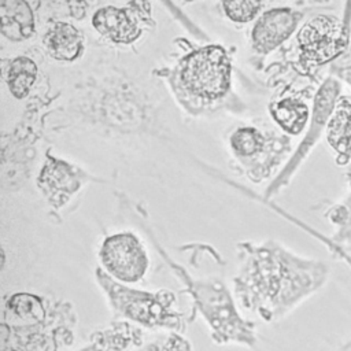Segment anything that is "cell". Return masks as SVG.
I'll use <instances>...</instances> for the list:
<instances>
[{
    "mask_svg": "<svg viewBox=\"0 0 351 351\" xmlns=\"http://www.w3.org/2000/svg\"><path fill=\"white\" fill-rule=\"evenodd\" d=\"M143 344V330L129 321H117L90 333L78 351H128Z\"/></svg>",
    "mask_w": 351,
    "mask_h": 351,
    "instance_id": "cell-13",
    "label": "cell"
},
{
    "mask_svg": "<svg viewBox=\"0 0 351 351\" xmlns=\"http://www.w3.org/2000/svg\"><path fill=\"white\" fill-rule=\"evenodd\" d=\"M271 117L276 123L289 134H299L311 119L307 103L299 97H284L271 106Z\"/></svg>",
    "mask_w": 351,
    "mask_h": 351,
    "instance_id": "cell-17",
    "label": "cell"
},
{
    "mask_svg": "<svg viewBox=\"0 0 351 351\" xmlns=\"http://www.w3.org/2000/svg\"><path fill=\"white\" fill-rule=\"evenodd\" d=\"M326 262L304 258L281 245L259 248L236 278L240 303L270 322L282 318L329 278Z\"/></svg>",
    "mask_w": 351,
    "mask_h": 351,
    "instance_id": "cell-1",
    "label": "cell"
},
{
    "mask_svg": "<svg viewBox=\"0 0 351 351\" xmlns=\"http://www.w3.org/2000/svg\"><path fill=\"white\" fill-rule=\"evenodd\" d=\"M329 75L336 77L343 85H347L351 90V43L347 51L330 64Z\"/></svg>",
    "mask_w": 351,
    "mask_h": 351,
    "instance_id": "cell-22",
    "label": "cell"
},
{
    "mask_svg": "<svg viewBox=\"0 0 351 351\" xmlns=\"http://www.w3.org/2000/svg\"><path fill=\"white\" fill-rule=\"evenodd\" d=\"M263 4L259 1H223L225 14L234 22L245 23L251 21Z\"/></svg>",
    "mask_w": 351,
    "mask_h": 351,
    "instance_id": "cell-20",
    "label": "cell"
},
{
    "mask_svg": "<svg viewBox=\"0 0 351 351\" xmlns=\"http://www.w3.org/2000/svg\"><path fill=\"white\" fill-rule=\"evenodd\" d=\"M346 193L332 203L324 214L335 230L330 240L340 250L351 248V165L346 167Z\"/></svg>",
    "mask_w": 351,
    "mask_h": 351,
    "instance_id": "cell-16",
    "label": "cell"
},
{
    "mask_svg": "<svg viewBox=\"0 0 351 351\" xmlns=\"http://www.w3.org/2000/svg\"><path fill=\"white\" fill-rule=\"evenodd\" d=\"M78 170L71 165L48 158L38 177V186L53 206L63 204L80 186Z\"/></svg>",
    "mask_w": 351,
    "mask_h": 351,
    "instance_id": "cell-12",
    "label": "cell"
},
{
    "mask_svg": "<svg viewBox=\"0 0 351 351\" xmlns=\"http://www.w3.org/2000/svg\"><path fill=\"white\" fill-rule=\"evenodd\" d=\"M303 14L289 7L266 11L252 29V44L258 52L266 53L282 44L296 30Z\"/></svg>",
    "mask_w": 351,
    "mask_h": 351,
    "instance_id": "cell-9",
    "label": "cell"
},
{
    "mask_svg": "<svg viewBox=\"0 0 351 351\" xmlns=\"http://www.w3.org/2000/svg\"><path fill=\"white\" fill-rule=\"evenodd\" d=\"M336 351H351V337L348 340H346Z\"/></svg>",
    "mask_w": 351,
    "mask_h": 351,
    "instance_id": "cell-23",
    "label": "cell"
},
{
    "mask_svg": "<svg viewBox=\"0 0 351 351\" xmlns=\"http://www.w3.org/2000/svg\"><path fill=\"white\" fill-rule=\"evenodd\" d=\"M351 43V1L343 4L340 15L325 11L313 15L296 34L300 66L315 70L336 62Z\"/></svg>",
    "mask_w": 351,
    "mask_h": 351,
    "instance_id": "cell-4",
    "label": "cell"
},
{
    "mask_svg": "<svg viewBox=\"0 0 351 351\" xmlns=\"http://www.w3.org/2000/svg\"><path fill=\"white\" fill-rule=\"evenodd\" d=\"M1 34L11 41H23L34 33V14L22 0H4L0 3Z\"/></svg>",
    "mask_w": 351,
    "mask_h": 351,
    "instance_id": "cell-15",
    "label": "cell"
},
{
    "mask_svg": "<svg viewBox=\"0 0 351 351\" xmlns=\"http://www.w3.org/2000/svg\"><path fill=\"white\" fill-rule=\"evenodd\" d=\"M189 291L193 295L197 310L210 326L211 339L217 344L236 343L250 348L255 346V324L240 317L221 281H191Z\"/></svg>",
    "mask_w": 351,
    "mask_h": 351,
    "instance_id": "cell-5",
    "label": "cell"
},
{
    "mask_svg": "<svg viewBox=\"0 0 351 351\" xmlns=\"http://www.w3.org/2000/svg\"><path fill=\"white\" fill-rule=\"evenodd\" d=\"M99 258L106 273L118 282L140 281L149 266L143 244L129 232L107 237L100 247Z\"/></svg>",
    "mask_w": 351,
    "mask_h": 351,
    "instance_id": "cell-7",
    "label": "cell"
},
{
    "mask_svg": "<svg viewBox=\"0 0 351 351\" xmlns=\"http://www.w3.org/2000/svg\"><path fill=\"white\" fill-rule=\"evenodd\" d=\"M37 78V66L27 56L14 58L4 70V80L11 95L16 99H25Z\"/></svg>",
    "mask_w": 351,
    "mask_h": 351,
    "instance_id": "cell-18",
    "label": "cell"
},
{
    "mask_svg": "<svg viewBox=\"0 0 351 351\" xmlns=\"http://www.w3.org/2000/svg\"><path fill=\"white\" fill-rule=\"evenodd\" d=\"M96 277L112 310L132 324L148 329H171L180 335L186 330L185 315L176 310V298L171 292L162 289L154 293L132 289L101 270H96Z\"/></svg>",
    "mask_w": 351,
    "mask_h": 351,
    "instance_id": "cell-3",
    "label": "cell"
},
{
    "mask_svg": "<svg viewBox=\"0 0 351 351\" xmlns=\"http://www.w3.org/2000/svg\"><path fill=\"white\" fill-rule=\"evenodd\" d=\"M263 134L255 128H240L230 136L232 149L241 156H251L263 149Z\"/></svg>",
    "mask_w": 351,
    "mask_h": 351,
    "instance_id": "cell-19",
    "label": "cell"
},
{
    "mask_svg": "<svg viewBox=\"0 0 351 351\" xmlns=\"http://www.w3.org/2000/svg\"><path fill=\"white\" fill-rule=\"evenodd\" d=\"M97 33L117 44H130L141 34V22L130 8L104 7L92 16Z\"/></svg>",
    "mask_w": 351,
    "mask_h": 351,
    "instance_id": "cell-10",
    "label": "cell"
},
{
    "mask_svg": "<svg viewBox=\"0 0 351 351\" xmlns=\"http://www.w3.org/2000/svg\"><path fill=\"white\" fill-rule=\"evenodd\" d=\"M75 325L70 304L14 293L4 300L0 351H60L74 343Z\"/></svg>",
    "mask_w": 351,
    "mask_h": 351,
    "instance_id": "cell-2",
    "label": "cell"
},
{
    "mask_svg": "<svg viewBox=\"0 0 351 351\" xmlns=\"http://www.w3.org/2000/svg\"><path fill=\"white\" fill-rule=\"evenodd\" d=\"M326 143L335 154L337 166L351 165V95H341L328 121Z\"/></svg>",
    "mask_w": 351,
    "mask_h": 351,
    "instance_id": "cell-11",
    "label": "cell"
},
{
    "mask_svg": "<svg viewBox=\"0 0 351 351\" xmlns=\"http://www.w3.org/2000/svg\"><path fill=\"white\" fill-rule=\"evenodd\" d=\"M43 44L51 58L71 62L84 51V36L71 23L55 22L47 29Z\"/></svg>",
    "mask_w": 351,
    "mask_h": 351,
    "instance_id": "cell-14",
    "label": "cell"
},
{
    "mask_svg": "<svg viewBox=\"0 0 351 351\" xmlns=\"http://www.w3.org/2000/svg\"><path fill=\"white\" fill-rule=\"evenodd\" d=\"M181 82L195 96L214 100L230 86V62L218 45L199 48L181 63Z\"/></svg>",
    "mask_w": 351,
    "mask_h": 351,
    "instance_id": "cell-6",
    "label": "cell"
},
{
    "mask_svg": "<svg viewBox=\"0 0 351 351\" xmlns=\"http://www.w3.org/2000/svg\"><path fill=\"white\" fill-rule=\"evenodd\" d=\"M341 95H343V84L336 77L328 75L322 81V84L319 85L318 90L314 96L311 119H310L304 140L300 143V145L296 149V154L292 156L288 166L281 173L278 185L284 184L295 173V170L299 167V165L308 156V154L314 148L315 143L319 140V137L326 130L328 121H329V118L333 112V108Z\"/></svg>",
    "mask_w": 351,
    "mask_h": 351,
    "instance_id": "cell-8",
    "label": "cell"
},
{
    "mask_svg": "<svg viewBox=\"0 0 351 351\" xmlns=\"http://www.w3.org/2000/svg\"><path fill=\"white\" fill-rule=\"evenodd\" d=\"M143 351H193V348L189 340L173 332L165 340L148 344Z\"/></svg>",
    "mask_w": 351,
    "mask_h": 351,
    "instance_id": "cell-21",
    "label": "cell"
}]
</instances>
